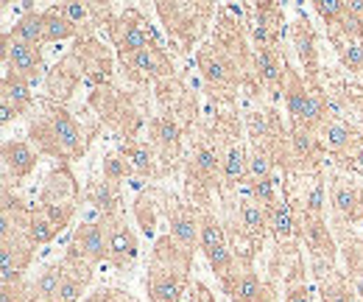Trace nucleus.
Segmentation results:
<instances>
[{"label":"nucleus","instance_id":"11","mask_svg":"<svg viewBox=\"0 0 363 302\" xmlns=\"http://www.w3.org/2000/svg\"><path fill=\"white\" fill-rule=\"evenodd\" d=\"M109 249H112L115 255H129V258H135V238H132L126 230H118V232L112 235V241H109Z\"/></svg>","mask_w":363,"mask_h":302},{"label":"nucleus","instance_id":"16","mask_svg":"<svg viewBox=\"0 0 363 302\" xmlns=\"http://www.w3.org/2000/svg\"><path fill=\"white\" fill-rule=\"evenodd\" d=\"M0 266H3V286H11L17 277H20V271H17V266H14V260H11V249H3L0 252Z\"/></svg>","mask_w":363,"mask_h":302},{"label":"nucleus","instance_id":"5","mask_svg":"<svg viewBox=\"0 0 363 302\" xmlns=\"http://www.w3.org/2000/svg\"><path fill=\"white\" fill-rule=\"evenodd\" d=\"M79 247H82V252L87 255V258H104V232L90 224V227H84L82 230V235H79Z\"/></svg>","mask_w":363,"mask_h":302},{"label":"nucleus","instance_id":"36","mask_svg":"<svg viewBox=\"0 0 363 302\" xmlns=\"http://www.w3.org/2000/svg\"><path fill=\"white\" fill-rule=\"evenodd\" d=\"M11 118H17V107H11V101H9V98H3V107H0V121H3V124H9Z\"/></svg>","mask_w":363,"mask_h":302},{"label":"nucleus","instance_id":"25","mask_svg":"<svg viewBox=\"0 0 363 302\" xmlns=\"http://www.w3.org/2000/svg\"><path fill=\"white\" fill-rule=\"evenodd\" d=\"M302 118H305L308 124L321 118V101H318V98L308 95V101H305V109H302Z\"/></svg>","mask_w":363,"mask_h":302},{"label":"nucleus","instance_id":"6","mask_svg":"<svg viewBox=\"0 0 363 302\" xmlns=\"http://www.w3.org/2000/svg\"><path fill=\"white\" fill-rule=\"evenodd\" d=\"M53 129H56V137H59V143L65 146V149H76L79 146V129H76V124L65 115V112H59L56 115V124H53Z\"/></svg>","mask_w":363,"mask_h":302},{"label":"nucleus","instance_id":"40","mask_svg":"<svg viewBox=\"0 0 363 302\" xmlns=\"http://www.w3.org/2000/svg\"><path fill=\"white\" fill-rule=\"evenodd\" d=\"M288 302H311V297H308L305 288H294V291L288 294Z\"/></svg>","mask_w":363,"mask_h":302},{"label":"nucleus","instance_id":"42","mask_svg":"<svg viewBox=\"0 0 363 302\" xmlns=\"http://www.w3.org/2000/svg\"><path fill=\"white\" fill-rule=\"evenodd\" d=\"M321 199H324V193H321V188H316L311 193V210H321Z\"/></svg>","mask_w":363,"mask_h":302},{"label":"nucleus","instance_id":"21","mask_svg":"<svg viewBox=\"0 0 363 302\" xmlns=\"http://www.w3.org/2000/svg\"><path fill=\"white\" fill-rule=\"evenodd\" d=\"M207 252V258H210V263L216 266V269H227L229 266V252L224 244H218V247H213V249H204Z\"/></svg>","mask_w":363,"mask_h":302},{"label":"nucleus","instance_id":"12","mask_svg":"<svg viewBox=\"0 0 363 302\" xmlns=\"http://www.w3.org/2000/svg\"><path fill=\"white\" fill-rule=\"evenodd\" d=\"M227 176L229 179H240L246 171V160H243V149H229L227 154Z\"/></svg>","mask_w":363,"mask_h":302},{"label":"nucleus","instance_id":"9","mask_svg":"<svg viewBox=\"0 0 363 302\" xmlns=\"http://www.w3.org/2000/svg\"><path fill=\"white\" fill-rule=\"evenodd\" d=\"M182 288L174 280H157L151 286V300L154 302H179Z\"/></svg>","mask_w":363,"mask_h":302},{"label":"nucleus","instance_id":"33","mask_svg":"<svg viewBox=\"0 0 363 302\" xmlns=\"http://www.w3.org/2000/svg\"><path fill=\"white\" fill-rule=\"evenodd\" d=\"M352 202H355L352 190H347V188H338V190H335V205H338L341 210H350V207H352Z\"/></svg>","mask_w":363,"mask_h":302},{"label":"nucleus","instance_id":"41","mask_svg":"<svg viewBox=\"0 0 363 302\" xmlns=\"http://www.w3.org/2000/svg\"><path fill=\"white\" fill-rule=\"evenodd\" d=\"M132 157H135V166H137V168H145V166H148V154H145L143 149L132 151Z\"/></svg>","mask_w":363,"mask_h":302},{"label":"nucleus","instance_id":"38","mask_svg":"<svg viewBox=\"0 0 363 302\" xmlns=\"http://www.w3.org/2000/svg\"><path fill=\"white\" fill-rule=\"evenodd\" d=\"M48 216L56 227H65L67 224V210H59V207H48Z\"/></svg>","mask_w":363,"mask_h":302},{"label":"nucleus","instance_id":"2","mask_svg":"<svg viewBox=\"0 0 363 302\" xmlns=\"http://www.w3.org/2000/svg\"><path fill=\"white\" fill-rule=\"evenodd\" d=\"M14 34H17V40H23V43L37 45L40 40H45V17H40V14H26V17L14 26Z\"/></svg>","mask_w":363,"mask_h":302},{"label":"nucleus","instance_id":"13","mask_svg":"<svg viewBox=\"0 0 363 302\" xmlns=\"http://www.w3.org/2000/svg\"><path fill=\"white\" fill-rule=\"evenodd\" d=\"M82 280L79 277H65V283H62V288H59V297L56 302H76L82 297Z\"/></svg>","mask_w":363,"mask_h":302},{"label":"nucleus","instance_id":"20","mask_svg":"<svg viewBox=\"0 0 363 302\" xmlns=\"http://www.w3.org/2000/svg\"><path fill=\"white\" fill-rule=\"evenodd\" d=\"M243 224H246L249 230H260V227H263V213H260L257 205H246V207H243Z\"/></svg>","mask_w":363,"mask_h":302},{"label":"nucleus","instance_id":"1","mask_svg":"<svg viewBox=\"0 0 363 302\" xmlns=\"http://www.w3.org/2000/svg\"><path fill=\"white\" fill-rule=\"evenodd\" d=\"M6 56H9V62H11L14 70H20L23 76H34L37 62H40L34 45L23 43V40H9L6 43Z\"/></svg>","mask_w":363,"mask_h":302},{"label":"nucleus","instance_id":"4","mask_svg":"<svg viewBox=\"0 0 363 302\" xmlns=\"http://www.w3.org/2000/svg\"><path fill=\"white\" fill-rule=\"evenodd\" d=\"M6 163L14 168V173H28L34 168V151L26 143H9L6 146Z\"/></svg>","mask_w":363,"mask_h":302},{"label":"nucleus","instance_id":"35","mask_svg":"<svg viewBox=\"0 0 363 302\" xmlns=\"http://www.w3.org/2000/svg\"><path fill=\"white\" fill-rule=\"evenodd\" d=\"M160 134H162V140H165V143H174V140L179 137V126H177V124H171V121H162Z\"/></svg>","mask_w":363,"mask_h":302},{"label":"nucleus","instance_id":"3","mask_svg":"<svg viewBox=\"0 0 363 302\" xmlns=\"http://www.w3.org/2000/svg\"><path fill=\"white\" fill-rule=\"evenodd\" d=\"M62 283H65V269H62V266H53V269H48L45 274L37 280V288H34V291H37L40 300L56 302Z\"/></svg>","mask_w":363,"mask_h":302},{"label":"nucleus","instance_id":"39","mask_svg":"<svg viewBox=\"0 0 363 302\" xmlns=\"http://www.w3.org/2000/svg\"><path fill=\"white\" fill-rule=\"evenodd\" d=\"M106 176H121L123 173V166H121V160H106Z\"/></svg>","mask_w":363,"mask_h":302},{"label":"nucleus","instance_id":"10","mask_svg":"<svg viewBox=\"0 0 363 302\" xmlns=\"http://www.w3.org/2000/svg\"><path fill=\"white\" fill-rule=\"evenodd\" d=\"M121 48H123V50H129V53H140V50H145V31H143L140 26H129V28H126V34H123V40H121Z\"/></svg>","mask_w":363,"mask_h":302},{"label":"nucleus","instance_id":"19","mask_svg":"<svg viewBox=\"0 0 363 302\" xmlns=\"http://www.w3.org/2000/svg\"><path fill=\"white\" fill-rule=\"evenodd\" d=\"M291 207H282V210H277L274 213V230H277V235H288L291 232Z\"/></svg>","mask_w":363,"mask_h":302},{"label":"nucleus","instance_id":"47","mask_svg":"<svg viewBox=\"0 0 363 302\" xmlns=\"http://www.w3.org/2000/svg\"><path fill=\"white\" fill-rule=\"evenodd\" d=\"M3 302H11V297H9V294H6V291H3Z\"/></svg>","mask_w":363,"mask_h":302},{"label":"nucleus","instance_id":"34","mask_svg":"<svg viewBox=\"0 0 363 302\" xmlns=\"http://www.w3.org/2000/svg\"><path fill=\"white\" fill-rule=\"evenodd\" d=\"M344 59H347V65H352V68H355V65H361L363 62V43L350 45V50H347V56H344Z\"/></svg>","mask_w":363,"mask_h":302},{"label":"nucleus","instance_id":"17","mask_svg":"<svg viewBox=\"0 0 363 302\" xmlns=\"http://www.w3.org/2000/svg\"><path fill=\"white\" fill-rule=\"evenodd\" d=\"M174 235L179 238L182 244H193V241H196V224H193V221H187V218L174 221Z\"/></svg>","mask_w":363,"mask_h":302},{"label":"nucleus","instance_id":"43","mask_svg":"<svg viewBox=\"0 0 363 302\" xmlns=\"http://www.w3.org/2000/svg\"><path fill=\"white\" fill-rule=\"evenodd\" d=\"M344 28H347V31H358V17H352V14H350V17L344 20Z\"/></svg>","mask_w":363,"mask_h":302},{"label":"nucleus","instance_id":"18","mask_svg":"<svg viewBox=\"0 0 363 302\" xmlns=\"http://www.w3.org/2000/svg\"><path fill=\"white\" fill-rule=\"evenodd\" d=\"M201 244H204V249L218 247V244H221V230H218L216 224H204V227H201Z\"/></svg>","mask_w":363,"mask_h":302},{"label":"nucleus","instance_id":"24","mask_svg":"<svg viewBox=\"0 0 363 302\" xmlns=\"http://www.w3.org/2000/svg\"><path fill=\"white\" fill-rule=\"evenodd\" d=\"M305 101H308V92H302V90H296V92H291V98H288V109H291V115H296V118H302V109H305Z\"/></svg>","mask_w":363,"mask_h":302},{"label":"nucleus","instance_id":"28","mask_svg":"<svg viewBox=\"0 0 363 302\" xmlns=\"http://www.w3.org/2000/svg\"><path fill=\"white\" fill-rule=\"evenodd\" d=\"M62 14H65L70 23H79V20H84V17H87V9H84L82 3H67V6L62 9Z\"/></svg>","mask_w":363,"mask_h":302},{"label":"nucleus","instance_id":"23","mask_svg":"<svg viewBox=\"0 0 363 302\" xmlns=\"http://www.w3.org/2000/svg\"><path fill=\"white\" fill-rule=\"evenodd\" d=\"M135 68L137 70H145V73H151V70H157V62H154V53L145 48V50H140V53H135Z\"/></svg>","mask_w":363,"mask_h":302},{"label":"nucleus","instance_id":"22","mask_svg":"<svg viewBox=\"0 0 363 302\" xmlns=\"http://www.w3.org/2000/svg\"><path fill=\"white\" fill-rule=\"evenodd\" d=\"M249 171L255 173L257 179H269V171H272V163H269V157H263V154L252 157V163H249Z\"/></svg>","mask_w":363,"mask_h":302},{"label":"nucleus","instance_id":"46","mask_svg":"<svg viewBox=\"0 0 363 302\" xmlns=\"http://www.w3.org/2000/svg\"><path fill=\"white\" fill-rule=\"evenodd\" d=\"M352 166H355V171H361V173H363V151L358 154V157H355V163H352Z\"/></svg>","mask_w":363,"mask_h":302},{"label":"nucleus","instance_id":"26","mask_svg":"<svg viewBox=\"0 0 363 302\" xmlns=\"http://www.w3.org/2000/svg\"><path fill=\"white\" fill-rule=\"evenodd\" d=\"M204 76H207L210 82H224V79H227V68H224L221 62H207V65H204Z\"/></svg>","mask_w":363,"mask_h":302},{"label":"nucleus","instance_id":"37","mask_svg":"<svg viewBox=\"0 0 363 302\" xmlns=\"http://www.w3.org/2000/svg\"><path fill=\"white\" fill-rule=\"evenodd\" d=\"M260 65H263V73H266V79H277V68H274L272 56H269L266 50L260 53Z\"/></svg>","mask_w":363,"mask_h":302},{"label":"nucleus","instance_id":"45","mask_svg":"<svg viewBox=\"0 0 363 302\" xmlns=\"http://www.w3.org/2000/svg\"><path fill=\"white\" fill-rule=\"evenodd\" d=\"M255 37H257V40H260V43H266V40H269V31H266V28H263V26H260V28H257V31H255Z\"/></svg>","mask_w":363,"mask_h":302},{"label":"nucleus","instance_id":"32","mask_svg":"<svg viewBox=\"0 0 363 302\" xmlns=\"http://www.w3.org/2000/svg\"><path fill=\"white\" fill-rule=\"evenodd\" d=\"M216 163H218V157H216V151H213V149H201V151H199V166H201L204 171H213V168H216Z\"/></svg>","mask_w":363,"mask_h":302},{"label":"nucleus","instance_id":"14","mask_svg":"<svg viewBox=\"0 0 363 302\" xmlns=\"http://www.w3.org/2000/svg\"><path fill=\"white\" fill-rule=\"evenodd\" d=\"M56 230H59V227H56L53 221L40 218V221H34V224H31V238H34L37 244H48V241L56 235Z\"/></svg>","mask_w":363,"mask_h":302},{"label":"nucleus","instance_id":"29","mask_svg":"<svg viewBox=\"0 0 363 302\" xmlns=\"http://www.w3.org/2000/svg\"><path fill=\"white\" fill-rule=\"evenodd\" d=\"M294 146H296L299 154H311V151H313V137H311L308 131H296V134H294Z\"/></svg>","mask_w":363,"mask_h":302},{"label":"nucleus","instance_id":"30","mask_svg":"<svg viewBox=\"0 0 363 302\" xmlns=\"http://www.w3.org/2000/svg\"><path fill=\"white\" fill-rule=\"evenodd\" d=\"M316 9L324 14V17H335L338 11L347 9V3H338V0H321V3H316Z\"/></svg>","mask_w":363,"mask_h":302},{"label":"nucleus","instance_id":"44","mask_svg":"<svg viewBox=\"0 0 363 302\" xmlns=\"http://www.w3.org/2000/svg\"><path fill=\"white\" fill-rule=\"evenodd\" d=\"M266 129V121H263V118H257V115H255V118H252V131H255V134H257V131H263Z\"/></svg>","mask_w":363,"mask_h":302},{"label":"nucleus","instance_id":"27","mask_svg":"<svg viewBox=\"0 0 363 302\" xmlns=\"http://www.w3.org/2000/svg\"><path fill=\"white\" fill-rule=\"evenodd\" d=\"M255 196L257 199H263V202H272L274 199V179L269 176V179H260L257 185H255Z\"/></svg>","mask_w":363,"mask_h":302},{"label":"nucleus","instance_id":"15","mask_svg":"<svg viewBox=\"0 0 363 302\" xmlns=\"http://www.w3.org/2000/svg\"><path fill=\"white\" fill-rule=\"evenodd\" d=\"M324 140H327V146L338 149V146H344V143L350 140V129H347L344 124H330V126L324 129Z\"/></svg>","mask_w":363,"mask_h":302},{"label":"nucleus","instance_id":"7","mask_svg":"<svg viewBox=\"0 0 363 302\" xmlns=\"http://www.w3.org/2000/svg\"><path fill=\"white\" fill-rule=\"evenodd\" d=\"M73 34V23L65 17V14H56L50 11L45 17V40H65Z\"/></svg>","mask_w":363,"mask_h":302},{"label":"nucleus","instance_id":"8","mask_svg":"<svg viewBox=\"0 0 363 302\" xmlns=\"http://www.w3.org/2000/svg\"><path fill=\"white\" fill-rule=\"evenodd\" d=\"M260 280L255 274H243L235 286V302H260Z\"/></svg>","mask_w":363,"mask_h":302},{"label":"nucleus","instance_id":"31","mask_svg":"<svg viewBox=\"0 0 363 302\" xmlns=\"http://www.w3.org/2000/svg\"><path fill=\"white\" fill-rule=\"evenodd\" d=\"M6 98L11 101H28V87L23 85V82H14V85H9L6 87Z\"/></svg>","mask_w":363,"mask_h":302}]
</instances>
